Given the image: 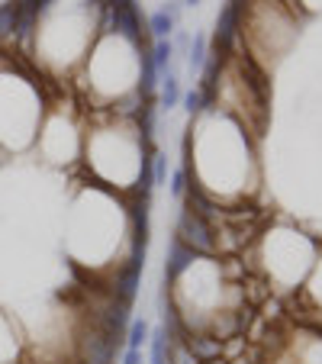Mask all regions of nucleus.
I'll return each mask as SVG.
<instances>
[{"mask_svg":"<svg viewBox=\"0 0 322 364\" xmlns=\"http://www.w3.org/2000/svg\"><path fill=\"white\" fill-rule=\"evenodd\" d=\"M151 181H155L158 187L168 184V159L161 151H151Z\"/></svg>","mask_w":322,"mask_h":364,"instance_id":"18","label":"nucleus"},{"mask_svg":"<svg viewBox=\"0 0 322 364\" xmlns=\"http://www.w3.org/2000/svg\"><path fill=\"white\" fill-rule=\"evenodd\" d=\"M149 55H151V62H155V68H158V71H171V58H174V46H171V39H158V42H155V48H151Z\"/></svg>","mask_w":322,"mask_h":364,"instance_id":"13","label":"nucleus"},{"mask_svg":"<svg viewBox=\"0 0 322 364\" xmlns=\"http://www.w3.org/2000/svg\"><path fill=\"white\" fill-rule=\"evenodd\" d=\"M149 29H151V36H155V39H168V36L174 33V20L165 14V10H158V14H151Z\"/></svg>","mask_w":322,"mask_h":364,"instance_id":"16","label":"nucleus"},{"mask_svg":"<svg viewBox=\"0 0 322 364\" xmlns=\"http://www.w3.org/2000/svg\"><path fill=\"white\" fill-rule=\"evenodd\" d=\"M110 26L123 39H129L132 46H142V16H139L136 4H117V7H110Z\"/></svg>","mask_w":322,"mask_h":364,"instance_id":"4","label":"nucleus"},{"mask_svg":"<svg viewBox=\"0 0 322 364\" xmlns=\"http://www.w3.org/2000/svg\"><path fill=\"white\" fill-rule=\"evenodd\" d=\"M168 364H200V361L190 355L184 338H171V345H168Z\"/></svg>","mask_w":322,"mask_h":364,"instance_id":"15","label":"nucleus"},{"mask_svg":"<svg viewBox=\"0 0 322 364\" xmlns=\"http://www.w3.org/2000/svg\"><path fill=\"white\" fill-rule=\"evenodd\" d=\"M16 16H20V4H16V0L0 4V42H4V39H14Z\"/></svg>","mask_w":322,"mask_h":364,"instance_id":"10","label":"nucleus"},{"mask_svg":"<svg viewBox=\"0 0 322 364\" xmlns=\"http://www.w3.org/2000/svg\"><path fill=\"white\" fill-rule=\"evenodd\" d=\"M181 103V81L174 71H165V84H161V107L165 110H171V107H178Z\"/></svg>","mask_w":322,"mask_h":364,"instance_id":"12","label":"nucleus"},{"mask_svg":"<svg viewBox=\"0 0 322 364\" xmlns=\"http://www.w3.org/2000/svg\"><path fill=\"white\" fill-rule=\"evenodd\" d=\"M158 87V68L155 62H151L149 52H142V81H139V94H142V100H149L151 94H155Z\"/></svg>","mask_w":322,"mask_h":364,"instance_id":"11","label":"nucleus"},{"mask_svg":"<svg viewBox=\"0 0 322 364\" xmlns=\"http://www.w3.org/2000/svg\"><path fill=\"white\" fill-rule=\"evenodd\" d=\"M197 262V255L190 252V248L184 245V242H178L174 239L171 245H168V262H165V284H171V281H178L181 274H184L190 264Z\"/></svg>","mask_w":322,"mask_h":364,"instance_id":"8","label":"nucleus"},{"mask_svg":"<svg viewBox=\"0 0 322 364\" xmlns=\"http://www.w3.org/2000/svg\"><path fill=\"white\" fill-rule=\"evenodd\" d=\"M117 4H132V0H117ZM117 4H113V7H117Z\"/></svg>","mask_w":322,"mask_h":364,"instance_id":"24","label":"nucleus"},{"mask_svg":"<svg viewBox=\"0 0 322 364\" xmlns=\"http://www.w3.org/2000/svg\"><path fill=\"white\" fill-rule=\"evenodd\" d=\"M184 191H187V168H178L171 174V193L174 197H184Z\"/></svg>","mask_w":322,"mask_h":364,"instance_id":"20","label":"nucleus"},{"mask_svg":"<svg viewBox=\"0 0 322 364\" xmlns=\"http://www.w3.org/2000/svg\"><path fill=\"white\" fill-rule=\"evenodd\" d=\"M184 345L190 348V355L197 358L200 364L222 358V338L210 336V332H190V336H184Z\"/></svg>","mask_w":322,"mask_h":364,"instance_id":"7","label":"nucleus"},{"mask_svg":"<svg viewBox=\"0 0 322 364\" xmlns=\"http://www.w3.org/2000/svg\"><path fill=\"white\" fill-rule=\"evenodd\" d=\"M206 62V36H193L190 42V52H187V65H190V71H200Z\"/></svg>","mask_w":322,"mask_h":364,"instance_id":"17","label":"nucleus"},{"mask_svg":"<svg viewBox=\"0 0 322 364\" xmlns=\"http://www.w3.org/2000/svg\"><path fill=\"white\" fill-rule=\"evenodd\" d=\"M203 364H226V361H222V358H216V361H203Z\"/></svg>","mask_w":322,"mask_h":364,"instance_id":"23","label":"nucleus"},{"mask_svg":"<svg viewBox=\"0 0 322 364\" xmlns=\"http://www.w3.org/2000/svg\"><path fill=\"white\" fill-rule=\"evenodd\" d=\"M142 268H145V248L132 245L129 262L117 271V284H113V296L123 303H132L139 294V281H142Z\"/></svg>","mask_w":322,"mask_h":364,"instance_id":"2","label":"nucleus"},{"mask_svg":"<svg viewBox=\"0 0 322 364\" xmlns=\"http://www.w3.org/2000/svg\"><path fill=\"white\" fill-rule=\"evenodd\" d=\"M239 4H232L229 0L226 7H222L220 20H216V55H229V48H232V39L235 33H239Z\"/></svg>","mask_w":322,"mask_h":364,"instance_id":"5","label":"nucleus"},{"mask_svg":"<svg viewBox=\"0 0 322 364\" xmlns=\"http://www.w3.org/2000/svg\"><path fill=\"white\" fill-rule=\"evenodd\" d=\"M174 239L184 242L193 255H213L216 252V232H213L210 220H203V216L193 213V210H187V206L178 216V235H174Z\"/></svg>","mask_w":322,"mask_h":364,"instance_id":"1","label":"nucleus"},{"mask_svg":"<svg viewBox=\"0 0 322 364\" xmlns=\"http://www.w3.org/2000/svg\"><path fill=\"white\" fill-rule=\"evenodd\" d=\"M184 110L190 113V117H197V113L203 110V94H200V90H187L184 94Z\"/></svg>","mask_w":322,"mask_h":364,"instance_id":"19","label":"nucleus"},{"mask_svg":"<svg viewBox=\"0 0 322 364\" xmlns=\"http://www.w3.org/2000/svg\"><path fill=\"white\" fill-rule=\"evenodd\" d=\"M123 364H142V348H126Z\"/></svg>","mask_w":322,"mask_h":364,"instance_id":"21","label":"nucleus"},{"mask_svg":"<svg viewBox=\"0 0 322 364\" xmlns=\"http://www.w3.org/2000/svg\"><path fill=\"white\" fill-rule=\"evenodd\" d=\"M184 4H187V7H197V4H200V0H184Z\"/></svg>","mask_w":322,"mask_h":364,"instance_id":"22","label":"nucleus"},{"mask_svg":"<svg viewBox=\"0 0 322 364\" xmlns=\"http://www.w3.org/2000/svg\"><path fill=\"white\" fill-rule=\"evenodd\" d=\"M117 338L107 336L103 329L97 332H87V336L81 338V345H77V355H81V364H113V358H117Z\"/></svg>","mask_w":322,"mask_h":364,"instance_id":"3","label":"nucleus"},{"mask_svg":"<svg viewBox=\"0 0 322 364\" xmlns=\"http://www.w3.org/2000/svg\"><path fill=\"white\" fill-rule=\"evenodd\" d=\"M149 323L145 319H132L129 329H126V348H142L145 342H149Z\"/></svg>","mask_w":322,"mask_h":364,"instance_id":"14","label":"nucleus"},{"mask_svg":"<svg viewBox=\"0 0 322 364\" xmlns=\"http://www.w3.org/2000/svg\"><path fill=\"white\" fill-rule=\"evenodd\" d=\"M149 345H151L149 364H168V345H171V338H168L165 326H158V329L149 332Z\"/></svg>","mask_w":322,"mask_h":364,"instance_id":"9","label":"nucleus"},{"mask_svg":"<svg viewBox=\"0 0 322 364\" xmlns=\"http://www.w3.org/2000/svg\"><path fill=\"white\" fill-rule=\"evenodd\" d=\"M100 329L119 342L123 332L129 329V303H123V300L113 296V303H107V309L100 313Z\"/></svg>","mask_w":322,"mask_h":364,"instance_id":"6","label":"nucleus"}]
</instances>
